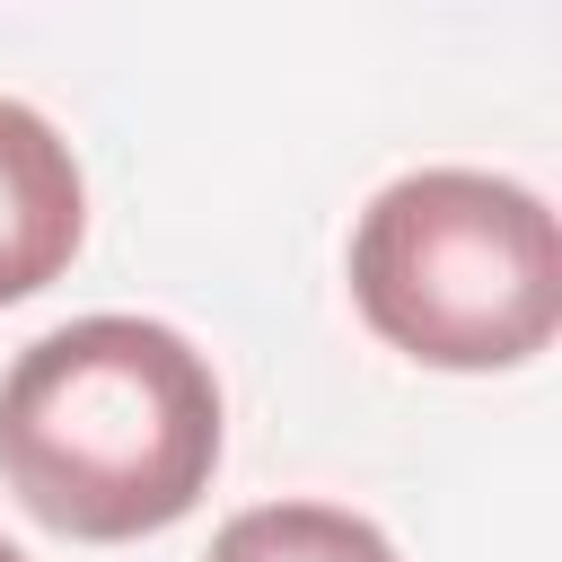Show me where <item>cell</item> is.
I'll list each match as a JSON object with an SVG mask.
<instances>
[{"mask_svg": "<svg viewBox=\"0 0 562 562\" xmlns=\"http://www.w3.org/2000/svg\"><path fill=\"white\" fill-rule=\"evenodd\" d=\"M220 474V378L158 316H70L0 378V483L70 544H132Z\"/></svg>", "mask_w": 562, "mask_h": 562, "instance_id": "6da1fadb", "label": "cell"}, {"mask_svg": "<svg viewBox=\"0 0 562 562\" xmlns=\"http://www.w3.org/2000/svg\"><path fill=\"white\" fill-rule=\"evenodd\" d=\"M351 299L422 369H518L562 325V228L509 176L413 167L351 228Z\"/></svg>", "mask_w": 562, "mask_h": 562, "instance_id": "7a4b0ae2", "label": "cell"}, {"mask_svg": "<svg viewBox=\"0 0 562 562\" xmlns=\"http://www.w3.org/2000/svg\"><path fill=\"white\" fill-rule=\"evenodd\" d=\"M79 237H88V184L70 140L35 105L0 97V307L53 290Z\"/></svg>", "mask_w": 562, "mask_h": 562, "instance_id": "3957f363", "label": "cell"}, {"mask_svg": "<svg viewBox=\"0 0 562 562\" xmlns=\"http://www.w3.org/2000/svg\"><path fill=\"white\" fill-rule=\"evenodd\" d=\"M202 562H395V544L360 518V509H334V501H263V509H237Z\"/></svg>", "mask_w": 562, "mask_h": 562, "instance_id": "277c9868", "label": "cell"}, {"mask_svg": "<svg viewBox=\"0 0 562 562\" xmlns=\"http://www.w3.org/2000/svg\"><path fill=\"white\" fill-rule=\"evenodd\" d=\"M0 562H26V553H18V544H9V536H0Z\"/></svg>", "mask_w": 562, "mask_h": 562, "instance_id": "5b68a950", "label": "cell"}]
</instances>
